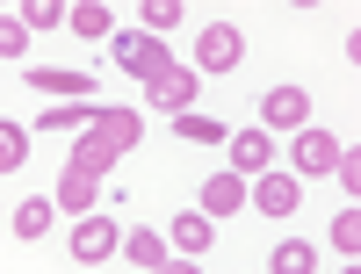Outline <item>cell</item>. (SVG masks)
Masks as SVG:
<instances>
[{
    "mask_svg": "<svg viewBox=\"0 0 361 274\" xmlns=\"http://www.w3.org/2000/svg\"><path fill=\"white\" fill-rule=\"evenodd\" d=\"M116 66H123L130 80H159L166 66H173V44H159V37H145V29H116Z\"/></svg>",
    "mask_w": 361,
    "mask_h": 274,
    "instance_id": "6da1fadb",
    "label": "cell"
},
{
    "mask_svg": "<svg viewBox=\"0 0 361 274\" xmlns=\"http://www.w3.org/2000/svg\"><path fill=\"white\" fill-rule=\"evenodd\" d=\"M260 130L267 137H275V130H311V94H304V87H296V80H282V87H267V94H260Z\"/></svg>",
    "mask_w": 361,
    "mask_h": 274,
    "instance_id": "7a4b0ae2",
    "label": "cell"
},
{
    "mask_svg": "<svg viewBox=\"0 0 361 274\" xmlns=\"http://www.w3.org/2000/svg\"><path fill=\"white\" fill-rule=\"evenodd\" d=\"M238 66H246V37L231 22H209L195 37V73H238Z\"/></svg>",
    "mask_w": 361,
    "mask_h": 274,
    "instance_id": "3957f363",
    "label": "cell"
},
{
    "mask_svg": "<svg viewBox=\"0 0 361 274\" xmlns=\"http://www.w3.org/2000/svg\"><path fill=\"white\" fill-rule=\"evenodd\" d=\"M195 94H202V73H195V66H166L159 80H145V101L166 108V116H188Z\"/></svg>",
    "mask_w": 361,
    "mask_h": 274,
    "instance_id": "277c9868",
    "label": "cell"
},
{
    "mask_svg": "<svg viewBox=\"0 0 361 274\" xmlns=\"http://www.w3.org/2000/svg\"><path fill=\"white\" fill-rule=\"evenodd\" d=\"M289 166H296V180L333 173V166H340V137H333V130H296V137H289Z\"/></svg>",
    "mask_w": 361,
    "mask_h": 274,
    "instance_id": "5b68a950",
    "label": "cell"
},
{
    "mask_svg": "<svg viewBox=\"0 0 361 274\" xmlns=\"http://www.w3.org/2000/svg\"><path fill=\"white\" fill-rule=\"evenodd\" d=\"M66 246H73V260H80V267H102V260H116L123 231H116V217H80Z\"/></svg>",
    "mask_w": 361,
    "mask_h": 274,
    "instance_id": "8992f818",
    "label": "cell"
},
{
    "mask_svg": "<svg viewBox=\"0 0 361 274\" xmlns=\"http://www.w3.org/2000/svg\"><path fill=\"white\" fill-rule=\"evenodd\" d=\"M224 151H231V173H238V180H246V173H253V180H260V173H275V137H267L260 123H253V130H231Z\"/></svg>",
    "mask_w": 361,
    "mask_h": 274,
    "instance_id": "52a82bcc",
    "label": "cell"
},
{
    "mask_svg": "<svg viewBox=\"0 0 361 274\" xmlns=\"http://www.w3.org/2000/svg\"><path fill=\"white\" fill-rule=\"evenodd\" d=\"M246 202H260V217H296L304 180H296V173H260L253 188H246Z\"/></svg>",
    "mask_w": 361,
    "mask_h": 274,
    "instance_id": "ba28073f",
    "label": "cell"
},
{
    "mask_svg": "<svg viewBox=\"0 0 361 274\" xmlns=\"http://www.w3.org/2000/svg\"><path fill=\"white\" fill-rule=\"evenodd\" d=\"M195 209H202L209 224H217V217H238V209H246V180H238V173H209L202 195H195Z\"/></svg>",
    "mask_w": 361,
    "mask_h": 274,
    "instance_id": "9c48e42d",
    "label": "cell"
},
{
    "mask_svg": "<svg viewBox=\"0 0 361 274\" xmlns=\"http://www.w3.org/2000/svg\"><path fill=\"white\" fill-rule=\"evenodd\" d=\"M58 217H94V202H102V180H87V173H58Z\"/></svg>",
    "mask_w": 361,
    "mask_h": 274,
    "instance_id": "30bf717a",
    "label": "cell"
},
{
    "mask_svg": "<svg viewBox=\"0 0 361 274\" xmlns=\"http://www.w3.org/2000/svg\"><path fill=\"white\" fill-rule=\"evenodd\" d=\"M116 253H123L130 267H145V274H152V267H166V260H173V246H166L159 231H123V246H116Z\"/></svg>",
    "mask_w": 361,
    "mask_h": 274,
    "instance_id": "8fae6325",
    "label": "cell"
},
{
    "mask_svg": "<svg viewBox=\"0 0 361 274\" xmlns=\"http://www.w3.org/2000/svg\"><path fill=\"white\" fill-rule=\"evenodd\" d=\"M29 87L37 94H94V73H58V66H29Z\"/></svg>",
    "mask_w": 361,
    "mask_h": 274,
    "instance_id": "7c38bea8",
    "label": "cell"
},
{
    "mask_svg": "<svg viewBox=\"0 0 361 274\" xmlns=\"http://www.w3.org/2000/svg\"><path fill=\"white\" fill-rule=\"evenodd\" d=\"M209 238H217V224H209L202 209H195V217H173V253H180V260L209 253Z\"/></svg>",
    "mask_w": 361,
    "mask_h": 274,
    "instance_id": "4fadbf2b",
    "label": "cell"
},
{
    "mask_svg": "<svg viewBox=\"0 0 361 274\" xmlns=\"http://www.w3.org/2000/svg\"><path fill=\"white\" fill-rule=\"evenodd\" d=\"M66 22L80 29V37H94V44H102V37H116V15L102 8V0H73V8H66Z\"/></svg>",
    "mask_w": 361,
    "mask_h": 274,
    "instance_id": "5bb4252c",
    "label": "cell"
},
{
    "mask_svg": "<svg viewBox=\"0 0 361 274\" xmlns=\"http://www.w3.org/2000/svg\"><path fill=\"white\" fill-rule=\"evenodd\" d=\"M51 217H58V202H51V195L15 202V238H44V231H51Z\"/></svg>",
    "mask_w": 361,
    "mask_h": 274,
    "instance_id": "9a60e30c",
    "label": "cell"
},
{
    "mask_svg": "<svg viewBox=\"0 0 361 274\" xmlns=\"http://www.w3.org/2000/svg\"><path fill=\"white\" fill-rule=\"evenodd\" d=\"M173 137H188V144H224L231 130L217 123V116H202V108H188V116H173Z\"/></svg>",
    "mask_w": 361,
    "mask_h": 274,
    "instance_id": "2e32d148",
    "label": "cell"
},
{
    "mask_svg": "<svg viewBox=\"0 0 361 274\" xmlns=\"http://www.w3.org/2000/svg\"><path fill=\"white\" fill-rule=\"evenodd\" d=\"M137 29L166 44V29H180V0H145V8H137Z\"/></svg>",
    "mask_w": 361,
    "mask_h": 274,
    "instance_id": "e0dca14e",
    "label": "cell"
},
{
    "mask_svg": "<svg viewBox=\"0 0 361 274\" xmlns=\"http://www.w3.org/2000/svg\"><path fill=\"white\" fill-rule=\"evenodd\" d=\"M267 267H275V274H311V267H318V246H304V238H282Z\"/></svg>",
    "mask_w": 361,
    "mask_h": 274,
    "instance_id": "ac0fdd59",
    "label": "cell"
},
{
    "mask_svg": "<svg viewBox=\"0 0 361 274\" xmlns=\"http://www.w3.org/2000/svg\"><path fill=\"white\" fill-rule=\"evenodd\" d=\"M87 123H94V101H73V108H44L37 116V130H51V137L58 130H87Z\"/></svg>",
    "mask_w": 361,
    "mask_h": 274,
    "instance_id": "d6986e66",
    "label": "cell"
},
{
    "mask_svg": "<svg viewBox=\"0 0 361 274\" xmlns=\"http://www.w3.org/2000/svg\"><path fill=\"white\" fill-rule=\"evenodd\" d=\"M325 238H333V246H340L347 260H361V209L347 202V209H340V217H333V231H325Z\"/></svg>",
    "mask_w": 361,
    "mask_h": 274,
    "instance_id": "ffe728a7",
    "label": "cell"
},
{
    "mask_svg": "<svg viewBox=\"0 0 361 274\" xmlns=\"http://www.w3.org/2000/svg\"><path fill=\"white\" fill-rule=\"evenodd\" d=\"M22 159H29V130L0 123V173H22Z\"/></svg>",
    "mask_w": 361,
    "mask_h": 274,
    "instance_id": "44dd1931",
    "label": "cell"
},
{
    "mask_svg": "<svg viewBox=\"0 0 361 274\" xmlns=\"http://www.w3.org/2000/svg\"><path fill=\"white\" fill-rule=\"evenodd\" d=\"M22 51H29V29L15 15H0V66H22Z\"/></svg>",
    "mask_w": 361,
    "mask_h": 274,
    "instance_id": "7402d4cb",
    "label": "cell"
},
{
    "mask_svg": "<svg viewBox=\"0 0 361 274\" xmlns=\"http://www.w3.org/2000/svg\"><path fill=\"white\" fill-rule=\"evenodd\" d=\"M15 22H22V29H58V22H66V8H58V0H22Z\"/></svg>",
    "mask_w": 361,
    "mask_h": 274,
    "instance_id": "603a6c76",
    "label": "cell"
},
{
    "mask_svg": "<svg viewBox=\"0 0 361 274\" xmlns=\"http://www.w3.org/2000/svg\"><path fill=\"white\" fill-rule=\"evenodd\" d=\"M333 173H340V188H347V202H354V195H361V144H340V166H333Z\"/></svg>",
    "mask_w": 361,
    "mask_h": 274,
    "instance_id": "cb8c5ba5",
    "label": "cell"
},
{
    "mask_svg": "<svg viewBox=\"0 0 361 274\" xmlns=\"http://www.w3.org/2000/svg\"><path fill=\"white\" fill-rule=\"evenodd\" d=\"M152 274H202V267H195V260H180V253H173V260H166V267H152Z\"/></svg>",
    "mask_w": 361,
    "mask_h": 274,
    "instance_id": "d4e9b609",
    "label": "cell"
},
{
    "mask_svg": "<svg viewBox=\"0 0 361 274\" xmlns=\"http://www.w3.org/2000/svg\"><path fill=\"white\" fill-rule=\"evenodd\" d=\"M340 274H361V267H354V260H347V267H340Z\"/></svg>",
    "mask_w": 361,
    "mask_h": 274,
    "instance_id": "484cf974",
    "label": "cell"
}]
</instances>
